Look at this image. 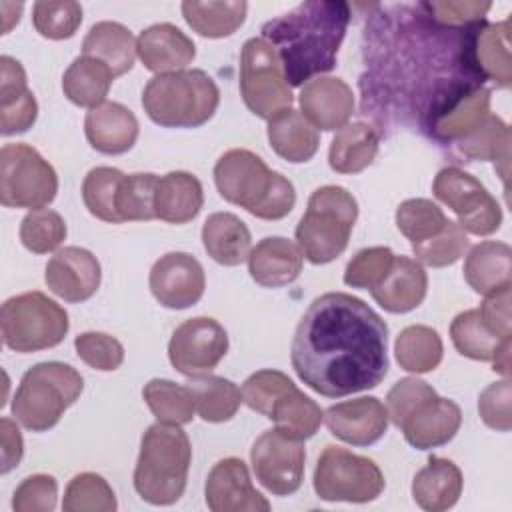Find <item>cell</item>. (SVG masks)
<instances>
[{
	"mask_svg": "<svg viewBox=\"0 0 512 512\" xmlns=\"http://www.w3.org/2000/svg\"><path fill=\"white\" fill-rule=\"evenodd\" d=\"M138 58L144 68L156 74L184 70L196 56L194 42L174 24H152L136 38Z\"/></svg>",
	"mask_w": 512,
	"mask_h": 512,
	"instance_id": "21",
	"label": "cell"
},
{
	"mask_svg": "<svg viewBox=\"0 0 512 512\" xmlns=\"http://www.w3.org/2000/svg\"><path fill=\"white\" fill-rule=\"evenodd\" d=\"M144 402L158 422L164 424H188L194 418L196 404L188 386L176 384L164 378H152L142 388Z\"/></svg>",
	"mask_w": 512,
	"mask_h": 512,
	"instance_id": "40",
	"label": "cell"
},
{
	"mask_svg": "<svg viewBox=\"0 0 512 512\" xmlns=\"http://www.w3.org/2000/svg\"><path fill=\"white\" fill-rule=\"evenodd\" d=\"M428 290L424 266L408 256H394L386 276L370 288L372 298L392 314H404L418 308Z\"/></svg>",
	"mask_w": 512,
	"mask_h": 512,
	"instance_id": "24",
	"label": "cell"
},
{
	"mask_svg": "<svg viewBox=\"0 0 512 512\" xmlns=\"http://www.w3.org/2000/svg\"><path fill=\"white\" fill-rule=\"evenodd\" d=\"M436 396V390L420 380V378H414V376H408V378H402L398 380L388 396H386V410H388V420H392L394 426H402V422L408 418V414L418 406L422 404L424 400Z\"/></svg>",
	"mask_w": 512,
	"mask_h": 512,
	"instance_id": "54",
	"label": "cell"
},
{
	"mask_svg": "<svg viewBox=\"0 0 512 512\" xmlns=\"http://www.w3.org/2000/svg\"><path fill=\"white\" fill-rule=\"evenodd\" d=\"M450 338L454 348L472 360L490 362L498 350V346L508 340L494 334L488 324L482 320L480 310L472 308L466 312H460L452 324H450Z\"/></svg>",
	"mask_w": 512,
	"mask_h": 512,
	"instance_id": "41",
	"label": "cell"
},
{
	"mask_svg": "<svg viewBox=\"0 0 512 512\" xmlns=\"http://www.w3.org/2000/svg\"><path fill=\"white\" fill-rule=\"evenodd\" d=\"M58 192V176L36 148L24 142L0 150V202L6 208H44Z\"/></svg>",
	"mask_w": 512,
	"mask_h": 512,
	"instance_id": "10",
	"label": "cell"
},
{
	"mask_svg": "<svg viewBox=\"0 0 512 512\" xmlns=\"http://www.w3.org/2000/svg\"><path fill=\"white\" fill-rule=\"evenodd\" d=\"M266 132L272 150L292 164L308 162L320 146L318 130L294 108H288L268 120Z\"/></svg>",
	"mask_w": 512,
	"mask_h": 512,
	"instance_id": "31",
	"label": "cell"
},
{
	"mask_svg": "<svg viewBox=\"0 0 512 512\" xmlns=\"http://www.w3.org/2000/svg\"><path fill=\"white\" fill-rule=\"evenodd\" d=\"M84 380L64 362H40L28 368L12 398V414L32 432H46L80 398Z\"/></svg>",
	"mask_w": 512,
	"mask_h": 512,
	"instance_id": "7",
	"label": "cell"
},
{
	"mask_svg": "<svg viewBox=\"0 0 512 512\" xmlns=\"http://www.w3.org/2000/svg\"><path fill=\"white\" fill-rule=\"evenodd\" d=\"M202 244L208 256L222 266H238L248 260L252 236L248 226L232 212H214L202 226Z\"/></svg>",
	"mask_w": 512,
	"mask_h": 512,
	"instance_id": "28",
	"label": "cell"
},
{
	"mask_svg": "<svg viewBox=\"0 0 512 512\" xmlns=\"http://www.w3.org/2000/svg\"><path fill=\"white\" fill-rule=\"evenodd\" d=\"M350 22V6L340 0H306L262 26L282 66L288 86H302L336 66V54Z\"/></svg>",
	"mask_w": 512,
	"mask_h": 512,
	"instance_id": "2",
	"label": "cell"
},
{
	"mask_svg": "<svg viewBox=\"0 0 512 512\" xmlns=\"http://www.w3.org/2000/svg\"><path fill=\"white\" fill-rule=\"evenodd\" d=\"M228 352L224 326L208 316L184 320L168 342L170 364L184 376L210 374Z\"/></svg>",
	"mask_w": 512,
	"mask_h": 512,
	"instance_id": "14",
	"label": "cell"
},
{
	"mask_svg": "<svg viewBox=\"0 0 512 512\" xmlns=\"http://www.w3.org/2000/svg\"><path fill=\"white\" fill-rule=\"evenodd\" d=\"M124 176V172L112 166H96L86 174L82 182V200L94 218L122 224L118 214V192Z\"/></svg>",
	"mask_w": 512,
	"mask_h": 512,
	"instance_id": "42",
	"label": "cell"
},
{
	"mask_svg": "<svg viewBox=\"0 0 512 512\" xmlns=\"http://www.w3.org/2000/svg\"><path fill=\"white\" fill-rule=\"evenodd\" d=\"M100 262L96 256L80 246L60 248L46 264L44 280L52 294L78 304L92 298L100 286Z\"/></svg>",
	"mask_w": 512,
	"mask_h": 512,
	"instance_id": "17",
	"label": "cell"
},
{
	"mask_svg": "<svg viewBox=\"0 0 512 512\" xmlns=\"http://www.w3.org/2000/svg\"><path fill=\"white\" fill-rule=\"evenodd\" d=\"M38 116V104L28 88L0 92V132L4 136L26 132Z\"/></svg>",
	"mask_w": 512,
	"mask_h": 512,
	"instance_id": "52",
	"label": "cell"
},
{
	"mask_svg": "<svg viewBox=\"0 0 512 512\" xmlns=\"http://www.w3.org/2000/svg\"><path fill=\"white\" fill-rule=\"evenodd\" d=\"M114 78L116 76L104 62L90 56H78L64 72L62 90L72 104L94 108L106 102L104 98Z\"/></svg>",
	"mask_w": 512,
	"mask_h": 512,
	"instance_id": "35",
	"label": "cell"
},
{
	"mask_svg": "<svg viewBox=\"0 0 512 512\" xmlns=\"http://www.w3.org/2000/svg\"><path fill=\"white\" fill-rule=\"evenodd\" d=\"M62 508L64 512H114L116 496L100 474L82 472L68 482Z\"/></svg>",
	"mask_w": 512,
	"mask_h": 512,
	"instance_id": "43",
	"label": "cell"
},
{
	"mask_svg": "<svg viewBox=\"0 0 512 512\" xmlns=\"http://www.w3.org/2000/svg\"><path fill=\"white\" fill-rule=\"evenodd\" d=\"M490 362H492L494 372L502 374L504 378L510 376V338L498 346V350Z\"/></svg>",
	"mask_w": 512,
	"mask_h": 512,
	"instance_id": "59",
	"label": "cell"
},
{
	"mask_svg": "<svg viewBox=\"0 0 512 512\" xmlns=\"http://www.w3.org/2000/svg\"><path fill=\"white\" fill-rule=\"evenodd\" d=\"M240 94L258 118L272 120L292 108L294 96L284 78L274 48L262 38H250L240 54Z\"/></svg>",
	"mask_w": 512,
	"mask_h": 512,
	"instance_id": "11",
	"label": "cell"
},
{
	"mask_svg": "<svg viewBox=\"0 0 512 512\" xmlns=\"http://www.w3.org/2000/svg\"><path fill=\"white\" fill-rule=\"evenodd\" d=\"M58 482L50 474H32L14 490V512H52L56 508Z\"/></svg>",
	"mask_w": 512,
	"mask_h": 512,
	"instance_id": "53",
	"label": "cell"
},
{
	"mask_svg": "<svg viewBox=\"0 0 512 512\" xmlns=\"http://www.w3.org/2000/svg\"><path fill=\"white\" fill-rule=\"evenodd\" d=\"M314 492L326 502H370L384 490L378 464L346 448L328 444L314 468Z\"/></svg>",
	"mask_w": 512,
	"mask_h": 512,
	"instance_id": "9",
	"label": "cell"
},
{
	"mask_svg": "<svg viewBox=\"0 0 512 512\" xmlns=\"http://www.w3.org/2000/svg\"><path fill=\"white\" fill-rule=\"evenodd\" d=\"M394 252L386 246H372L360 250L344 270V284L352 288H374L390 270Z\"/></svg>",
	"mask_w": 512,
	"mask_h": 512,
	"instance_id": "50",
	"label": "cell"
},
{
	"mask_svg": "<svg viewBox=\"0 0 512 512\" xmlns=\"http://www.w3.org/2000/svg\"><path fill=\"white\" fill-rule=\"evenodd\" d=\"M156 184H158V176L150 172H136V174L124 176L118 192V214L122 222L156 218V212H154Z\"/></svg>",
	"mask_w": 512,
	"mask_h": 512,
	"instance_id": "47",
	"label": "cell"
},
{
	"mask_svg": "<svg viewBox=\"0 0 512 512\" xmlns=\"http://www.w3.org/2000/svg\"><path fill=\"white\" fill-rule=\"evenodd\" d=\"M462 424V410L454 400L438 394L418 404L402 422L406 442L416 450H428L448 444Z\"/></svg>",
	"mask_w": 512,
	"mask_h": 512,
	"instance_id": "20",
	"label": "cell"
},
{
	"mask_svg": "<svg viewBox=\"0 0 512 512\" xmlns=\"http://www.w3.org/2000/svg\"><path fill=\"white\" fill-rule=\"evenodd\" d=\"M152 296L170 310L194 306L206 288L202 264L188 252H168L160 256L150 270Z\"/></svg>",
	"mask_w": 512,
	"mask_h": 512,
	"instance_id": "15",
	"label": "cell"
},
{
	"mask_svg": "<svg viewBox=\"0 0 512 512\" xmlns=\"http://www.w3.org/2000/svg\"><path fill=\"white\" fill-rule=\"evenodd\" d=\"M324 422L332 436L352 446L378 442L388 428V410L374 396L338 402L324 412Z\"/></svg>",
	"mask_w": 512,
	"mask_h": 512,
	"instance_id": "18",
	"label": "cell"
},
{
	"mask_svg": "<svg viewBox=\"0 0 512 512\" xmlns=\"http://www.w3.org/2000/svg\"><path fill=\"white\" fill-rule=\"evenodd\" d=\"M510 18L488 24L480 22L472 36V58L484 80H492L498 88L512 84L510 62Z\"/></svg>",
	"mask_w": 512,
	"mask_h": 512,
	"instance_id": "27",
	"label": "cell"
},
{
	"mask_svg": "<svg viewBox=\"0 0 512 512\" xmlns=\"http://www.w3.org/2000/svg\"><path fill=\"white\" fill-rule=\"evenodd\" d=\"M136 54L138 50L132 32L112 20L96 22L82 42V56L104 62L114 76H122L132 70Z\"/></svg>",
	"mask_w": 512,
	"mask_h": 512,
	"instance_id": "29",
	"label": "cell"
},
{
	"mask_svg": "<svg viewBox=\"0 0 512 512\" xmlns=\"http://www.w3.org/2000/svg\"><path fill=\"white\" fill-rule=\"evenodd\" d=\"M510 290L512 284L502 286L500 290H494L486 294V300L482 302L480 316L488 324V328L498 334L500 338H512V316H510Z\"/></svg>",
	"mask_w": 512,
	"mask_h": 512,
	"instance_id": "57",
	"label": "cell"
},
{
	"mask_svg": "<svg viewBox=\"0 0 512 512\" xmlns=\"http://www.w3.org/2000/svg\"><path fill=\"white\" fill-rule=\"evenodd\" d=\"M466 246H468L466 232L456 222L448 220L446 226L436 236L420 244H412V252L416 256V262L432 268H444L458 262Z\"/></svg>",
	"mask_w": 512,
	"mask_h": 512,
	"instance_id": "48",
	"label": "cell"
},
{
	"mask_svg": "<svg viewBox=\"0 0 512 512\" xmlns=\"http://www.w3.org/2000/svg\"><path fill=\"white\" fill-rule=\"evenodd\" d=\"M248 4L244 0L224 2H182L186 24L204 38H226L246 20Z\"/></svg>",
	"mask_w": 512,
	"mask_h": 512,
	"instance_id": "36",
	"label": "cell"
},
{
	"mask_svg": "<svg viewBox=\"0 0 512 512\" xmlns=\"http://www.w3.org/2000/svg\"><path fill=\"white\" fill-rule=\"evenodd\" d=\"M32 22L40 36L64 40L78 30L82 22V6L72 0H40L32 6Z\"/></svg>",
	"mask_w": 512,
	"mask_h": 512,
	"instance_id": "46",
	"label": "cell"
},
{
	"mask_svg": "<svg viewBox=\"0 0 512 512\" xmlns=\"http://www.w3.org/2000/svg\"><path fill=\"white\" fill-rule=\"evenodd\" d=\"M190 460V440L178 424L156 422L148 426L140 440L134 490L154 506L178 502L186 490Z\"/></svg>",
	"mask_w": 512,
	"mask_h": 512,
	"instance_id": "4",
	"label": "cell"
},
{
	"mask_svg": "<svg viewBox=\"0 0 512 512\" xmlns=\"http://www.w3.org/2000/svg\"><path fill=\"white\" fill-rule=\"evenodd\" d=\"M422 8L430 14V18L442 26H470L484 20L490 2H474V0H444V2H420Z\"/></svg>",
	"mask_w": 512,
	"mask_h": 512,
	"instance_id": "56",
	"label": "cell"
},
{
	"mask_svg": "<svg viewBox=\"0 0 512 512\" xmlns=\"http://www.w3.org/2000/svg\"><path fill=\"white\" fill-rule=\"evenodd\" d=\"M64 218L50 208L30 210L20 222V242L34 254L56 250L66 238Z\"/></svg>",
	"mask_w": 512,
	"mask_h": 512,
	"instance_id": "45",
	"label": "cell"
},
{
	"mask_svg": "<svg viewBox=\"0 0 512 512\" xmlns=\"http://www.w3.org/2000/svg\"><path fill=\"white\" fill-rule=\"evenodd\" d=\"M510 126L494 114H488L470 134L456 142V148L468 160H492L500 178L506 182L510 168Z\"/></svg>",
	"mask_w": 512,
	"mask_h": 512,
	"instance_id": "33",
	"label": "cell"
},
{
	"mask_svg": "<svg viewBox=\"0 0 512 512\" xmlns=\"http://www.w3.org/2000/svg\"><path fill=\"white\" fill-rule=\"evenodd\" d=\"M214 184L226 202L262 220H280L296 204L292 182L244 148H232L216 160Z\"/></svg>",
	"mask_w": 512,
	"mask_h": 512,
	"instance_id": "3",
	"label": "cell"
},
{
	"mask_svg": "<svg viewBox=\"0 0 512 512\" xmlns=\"http://www.w3.org/2000/svg\"><path fill=\"white\" fill-rule=\"evenodd\" d=\"M212 512H268L270 502L252 486L246 464L240 458L218 460L204 486Z\"/></svg>",
	"mask_w": 512,
	"mask_h": 512,
	"instance_id": "16",
	"label": "cell"
},
{
	"mask_svg": "<svg viewBox=\"0 0 512 512\" xmlns=\"http://www.w3.org/2000/svg\"><path fill=\"white\" fill-rule=\"evenodd\" d=\"M268 418L276 424V428L284 430L286 434L306 440L312 438L320 428L324 412L310 396H306L294 384L274 402Z\"/></svg>",
	"mask_w": 512,
	"mask_h": 512,
	"instance_id": "39",
	"label": "cell"
},
{
	"mask_svg": "<svg viewBox=\"0 0 512 512\" xmlns=\"http://www.w3.org/2000/svg\"><path fill=\"white\" fill-rule=\"evenodd\" d=\"M510 400H512L510 378L488 384L478 398V412L482 422L492 430L508 432L512 428Z\"/></svg>",
	"mask_w": 512,
	"mask_h": 512,
	"instance_id": "55",
	"label": "cell"
},
{
	"mask_svg": "<svg viewBox=\"0 0 512 512\" xmlns=\"http://www.w3.org/2000/svg\"><path fill=\"white\" fill-rule=\"evenodd\" d=\"M202 204V184L194 174L176 170L158 178L154 192L156 218L168 224H186L198 216Z\"/></svg>",
	"mask_w": 512,
	"mask_h": 512,
	"instance_id": "26",
	"label": "cell"
},
{
	"mask_svg": "<svg viewBox=\"0 0 512 512\" xmlns=\"http://www.w3.org/2000/svg\"><path fill=\"white\" fill-rule=\"evenodd\" d=\"M4 344L14 352H38L58 346L68 328L66 310L46 294L32 290L8 298L0 310Z\"/></svg>",
	"mask_w": 512,
	"mask_h": 512,
	"instance_id": "8",
	"label": "cell"
},
{
	"mask_svg": "<svg viewBox=\"0 0 512 512\" xmlns=\"http://www.w3.org/2000/svg\"><path fill=\"white\" fill-rule=\"evenodd\" d=\"M448 218L442 208L426 198H410L404 200L396 208V226L410 240V244H420L432 236H436Z\"/></svg>",
	"mask_w": 512,
	"mask_h": 512,
	"instance_id": "44",
	"label": "cell"
},
{
	"mask_svg": "<svg viewBox=\"0 0 512 512\" xmlns=\"http://www.w3.org/2000/svg\"><path fill=\"white\" fill-rule=\"evenodd\" d=\"M294 386V382L280 370H258L250 374L242 384V402L268 418L274 402Z\"/></svg>",
	"mask_w": 512,
	"mask_h": 512,
	"instance_id": "49",
	"label": "cell"
},
{
	"mask_svg": "<svg viewBox=\"0 0 512 512\" xmlns=\"http://www.w3.org/2000/svg\"><path fill=\"white\" fill-rule=\"evenodd\" d=\"M304 440L280 428L264 430L250 450V464L256 480L276 496L294 494L304 480Z\"/></svg>",
	"mask_w": 512,
	"mask_h": 512,
	"instance_id": "13",
	"label": "cell"
},
{
	"mask_svg": "<svg viewBox=\"0 0 512 512\" xmlns=\"http://www.w3.org/2000/svg\"><path fill=\"white\" fill-rule=\"evenodd\" d=\"M442 340L438 332L424 324L406 326L394 342V354L406 372L422 374L438 368L442 360Z\"/></svg>",
	"mask_w": 512,
	"mask_h": 512,
	"instance_id": "38",
	"label": "cell"
},
{
	"mask_svg": "<svg viewBox=\"0 0 512 512\" xmlns=\"http://www.w3.org/2000/svg\"><path fill=\"white\" fill-rule=\"evenodd\" d=\"M304 264L300 246L282 236L262 238L248 254V272L252 280L264 288H280L292 284Z\"/></svg>",
	"mask_w": 512,
	"mask_h": 512,
	"instance_id": "23",
	"label": "cell"
},
{
	"mask_svg": "<svg viewBox=\"0 0 512 512\" xmlns=\"http://www.w3.org/2000/svg\"><path fill=\"white\" fill-rule=\"evenodd\" d=\"M434 196L458 218V226L476 236L494 234L502 224V210L496 198L472 174L446 166L432 182Z\"/></svg>",
	"mask_w": 512,
	"mask_h": 512,
	"instance_id": "12",
	"label": "cell"
},
{
	"mask_svg": "<svg viewBox=\"0 0 512 512\" xmlns=\"http://www.w3.org/2000/svg\"><path fill=\"white\" fill-rule=\"evenodd\" d=\"M380 134L366 122L342 126L330 142L328 164L338 174H356L368 168L378 154Z\"/></svg>",
	"mask_w": 512,
	"mask_h": 512,
	"instance_id": "32",
	"label": "cell"
},
{
	"mask_svg": "<svg viewBox=\"0 0 512 512\" xmlns=\"http://www.w3.org/2000/svg\"><path fill=\"white\" fill-rule=\"evenodd\" d=\"M186 386L194 394L196 412L206 422H226L238 412L242 404V392L238 386L222 376H190Z\"/></svg>",
	"mask_w": 512,
	"mask_h": 512,
	"instance_id": "37",
	"label": "cell"
},
{
	"mask_svg": "<svg viewBox=\"0 0 512 512\" xmlns=\"http://www.w3.org/2000/svg\"><path fill=\"white\" fill-rule=\"evenodd\" d=\"M300 112L318 130H340L354 112L352 88L342 78H312L300 90Z\"/></svg>",
	"mask_w": 512,
	"mask_h": 512,
	"instance_id": "19",
	"label": "cell"
},
{
	"mask_svg": "<svg viewBox=\"0 0 512 512\" xmlns=\"http://www.w3.org/2000/svg\"><path fill=\"white\" fill-rule=\"evenodd\" d=\"M220 102L216 82L198 68L156 74L142 92V106L154 124L164 128H198Z\"/></svg>",
	"mask_w": 512,
	"mask_h": 512,
	"instance_id": "5",
	"label": "cell"
},
{
	"mask_svg": "<svg viewBox=\"0 0 512 512\" xmlns=\"http://www.w3.org/2000/svg\"><path fill=\"white\" fill-rule=\"evenodd\" d=\"M138 120L120 102H102L88 110L84 132L90 146L102 154L116 156L128 152L138 138Z\"/></svg>",
	"mask_w": 512,
	"mask_h": 512,
	"instance_id": "22",
	"label": "cell"
},
{
	"mask_svg": "<svg viewBox=\"0 0 512 512\" xmlns=\"http://www.w3.org/2000/svg\"><path fill=\"white\" fill-rule=\"evenodd\" d=\"M78 358L94 370L112 372L124 362L122 344L106 332H82L74 338Z\"/></svg>",
	"mask_w": 512,
	"mask_h": 512,
	"instance_id": "51",
	"label": "cell"
},
{
	"mask_svg": "<svg viewBox=\"0 0 512 512\" xmlns=\"http://www.w3.org/2000/svg\"><path fill=\"white\" fill-rule=\"evenodd\" d=\"M0 436H2V474H8L14 466H18L24 442L18 426L10 418L0 420Z\"/></svg>",
	"mask_w": 512,
	"mask_h": 512,
	"instance_id": "58",
	"label": "cell"
},
{
	"mask_svg": "<svg viewBox=\"0 0 512 512\" xmlns=\"http://www.w3.org/2000/svg\"><path fill=\"white\" fill-rule=\"evenodd\" d=\"M290 360L298 378L328 398L376 388L388 374V326L364 300L326 292L300 318Z\"/></svg>",
	"mask_w": 512,
	"mask_h": 512,
	"instance_id": "1",
	"label": "cell"
},
{
	"mask_svg": "<svg viewBox=\"0 0 512 512\" xmlns=\"http://www.w3.org/2000/svg\"><path fill=\"white\" fill-rule=\"evenodd\" d=\"M358 218L356 198L342 186H320L308 198V208L296 226V244L312 264L336 260L348 246Z\"/></svg>",
	"mask_w": 512,
	"mask_h": 512,
	"instance_id": "6",
	"label": "cell"
},
{
	"mask_svg": "<svg viewBox=\"0 0 512 512\" xmlns=\"http://www.w3.org/2000/svg\"><path fill=\"white\" fill-rule=\"evenodd\" d=\"M462 484V472L452 460L430 456L412 480V496L422 510L444 512L458 502Z\"/></svg>",
	"mask_w": 512,
	"mask_h": 512,
	"instance_id": "25",
	"label": "cell"
},
{
	"mask_svg": "<svg viewBox=\"0 0 512 512\" xmlns=\"http://www.w3.org/2000/svg\"><path fill=\"white\" fill-rule=\"evenodd\" d=\"M490 114V90L480 86L448 104L432 122L430 134L438 142H458Z\"/></svg>",
	"mask_w": 512,
	"mask_h": 512,
	"instance_id": "34",
	"label": "cell"
},
{
	"mask_svg": "<svg viewBox=\"0 0 512 512\" xmlns=\"http://www.w3.org/2000/svg\"><path fill=\"white\" fill-rule=\"evenodd\" d=\"M464 278L478 294H490L512 284V250L504 242L476 244L464 262Z\"/></svg>",
	"mask_w": 512,
	"mask_h": 512,
	"instance_id": "30",
	"label": "cell"
}]
</instances>
